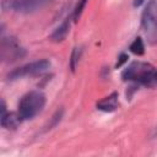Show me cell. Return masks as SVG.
Segmentation results:
<instances>
[{
	"mask_svg": "<svg viewBox=\"0 0 157 157\" xmlns=\"http://www.w3.org/2000/svg\"><path fill=\"white\" fill-rule=\"evenodd\" d=\"M45 96L40 91H31L26 93L18 102V114L23 120H28L39 114L45 105Z\"/></svg>",
	"mask_w": 157,
	"mask_h": 157,
	"instance_id": "obj_1",
	"label": "cell"
},
{
	"mask_svg": "<svg viewBox=\"0 0 157 157\" xmlns=\"http://www.w3.org/2000/svg\"><path fill=\"white\" fill-rule=\"evenodd\" d=\"M141 28L150 45H157V0H150L141 13Z\"/></svg>",
	"mask_w": 157,
	"mask_h": 157,
	"instance_id": "obj_2",
	"label": "cell"
},
{
	"mask_svg": "<svg viewBox=\"0 0 157 157\" xmlns=\"http://www.w3.org/2000/svg\"><path fill=\"white\" fill-rule=\"evenodd\" d=\"M155 70V67L145 61H132L121 72V78L124 81L132 82L137 86H142L148 75Z\"/></svg>",
	"mask_w": 157,
	"mask_h": 157,
	"instance_id": "obj_3",
	"label": "cell"
},
{
	"mask_svg": "<svg viewBox=\"0 0 157 157\" xmlns=\"http://www.w3.org/2000/svg\"><path fill=\"white\" fill-rule=\"evenodd\" d=\"M49 67H50V61L48 59H39V60L25 64L20 67H16V69L11 70L7 74L6 78L10 80V81H13V80H18V78H22V77H26V76L40 75V74L45 72Z\"/></svg>",
	"mask_w": 157,
	"mask_h": 157,
	"instance_id": "obj_4",
	"label": "cell"
},
{
	"mask_svg": "<svg viewBox=\"0 0 157 157\" xmlns=\"http://www.w3.org/2000/svg\"><path fill=\"white\" fill-rule=\"evenodd\" d=\"M52 0H2L4 10H13L18 13H32L44 6H47Z\"/></svg>",
	"mask_w": 157,
	"mask_h": 157,
	"instance_id": "obj_5",
	"label": "cell"
},
{
	"mask_svg": "<svg viewBox=\"0 0 157 157\" xmlns=\"http://www.w3.org/2000/svg\"><path fill=\"white\" fill-rule=\"evenodd\" d=\"M25 54H26L25 49L20 47L18 42L15 38H9V39L2 38V42H1V58H2V60L16 61L17 59H21Z\"/></svg>",
	"mask_w": 157,
	"mask_h": 157,
	"instance_id": "obj_6",
	"label": "cell"
},
{
	"mask_svg": "<svg viewBox=\"0 0 157 157\" xmlns=\"http://www.w3.org/2000/svg\"><path fill=\"white\" fill-rule=\"evenodd\" d=\"M71 20H74V18H72V15H71L70 17H66V18L64 20V22H63L60 26H58V27L53 31V33L50 34L49 39L53 40V42H61V40H64V39L66 38V36L69 34V32H70V23H71Z\"/></svg>",
	"mask_w": 157,
	"mask_h": 157,
	"instance_id": "obj_7",
	"label": "cell"
},
{
	"mask_svg": "<svg viewBox=\"0 0 157 157\" xmlns=\"http://www.w3.org/2000/svg\"><path fill=\"white\" fill-rule=\"evenodd\" d=\"M117 107H118V92H113L108 97H104L103 99L97 102V109L102 112L110 113V112H114Z\"/></svg>",
	"mask_w": 157,
	"mask_h": 157,
	"instance_id": "obj_8",
	"label": "cell"
},
{
	"mask_svg": "<svg viewBox=\"0 0 157 157\" xmlns=\"http://www.w3.org/2000/svg\"><path fill=\"white\" fill-rule=\"evenodd\" d=\"M22 120L23 119L21 118L18 112L17 113H15V112H6L5 114H1V119H0L1 126L5 128V129H16L21 124Z\"/></svg>",
	"mask_w": 157,
	"mask_h": 157,
	"instance_id": "obj_9",
	"label": "cell"
},
{
	"mask_svg": "<svg viewBox=\"0 0 157 157\" xmlns=\"http://www.w3.org/2000/svg\"><path fill=\"white\" fill-rule=\"evenodd\" d=\"M130 52L136 55H142L145 53V45H144L141 37H136L134 39V42L130 44Z\"/></svg>",
	"mask_w": 157,
	"mask_h": 157,
	"instance_id": "obj_10",
	"label": "cell"
},
{
	"mask_svg": "<svg viewBox=\"0 0 157 157\" xmlns=\"http://www.w3.org/2000/svg\"><path fill=\"white\" fill-rule=\"evenodd\" d=\"M87 1H88V0H78V1H77L76 7L74 9V12H72V18H74V22H77V21L80 20L81 13H82V11H83V9H85V6H86Z\"/></svg>",
	"mask_w": 157,
	"mask_h": 157,
	"instance_id": "obj_11",
	"label": "cell"
},
{
	"mask_svg": "<svg viewBox=\"0 0 157 157\" xmlns=\"http://www.w3.org/2000/svg\"><path fill=\"white\" fill-rule=\"evenodd\" d=\"M81 48H74L72 53H71V56H70V69L71 71L74 72L76 70V65L80 60V55H81Z\"/></svg>",
	"mask_w": 157,
	"mask_h": 157,
	"instance_id": "obj_12",
	"label": "cell"
},
{
	"mask_svg": "<svg viewBox=\"0 0 157 157\" xmlns=\"http://www.w3.org/2000/svg\"><path fill=\"white\" fill-rule=\"evenodd\" d=\"M142 86H145V87H156L157 86V70L156 69L148 75V77L145 80Z\"/></svg>",
	"mask_w": 157,
	"mask_h": 157,
	"instance_id": "obj_13",
	"label": "cell"
},
{
	"mask_svg": "<svg viewBox=\"0 0 157 157\" xmlns=\"http://www.w3.org/2000/svg\"><path fill=\"white\" fill-rule=\"evenodd\" d=\"M63 114H64V109H58L55 112V114L53 115V118L50 119V124L48 125V129H52L53 126H55L60 121V119L63 118Z\"/></svg>",
	"mask_w": 157,
	"mask_h": 157,
	"instance_id": "obj_14",
	"label": "cell"
},
{
	"mask_svg": "<svg viewBox=\"0 0 157 157\" xmlns=\"http://www.w3.org/2000/svg\"><path fill=\"white\" fill-rule=\"evenodd\" d=\"M128 59H129V55H128V54H125V53H121V54L119 55V60H118V63L115 64V69L120 67L124 63H126V61H128Z\"/></svg>",
	"mask_w": 157,
	"mask_h": 157,
	"instance_id": "obj_15",
	"label": "cell"
},
{
	"mask_svg": "<svg viewBox=\"0 0 157 157\" xmlns=\"http://www.w3.org/2000/svg\"><path fill=\"white\" fill-rule=\"evenodd\" d=\"M144 1L145 0H134V6L135 7H139V6H141L144 4Z\"/></svg>",
	"mask_w": 157,
	"mask_h": 157,
	"instance_id": "obj_16",
	"label": "cell"
}]
</instances>
